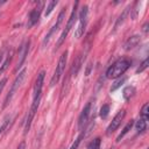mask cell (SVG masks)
<instances>
[{"label": "cell", "instance_id": "1", "mask_svg": "<svg viewBox=\"0 0 149 149\" xmlns=\"http://www.w3.org/2000/svg\"><path fill=\"white\" fill-rule=\"evenodd\" d=\"M130 66V62L126 58H121L118 59L116 62H114L106 71V77L109 79H115L121 77Z\"/></svg>", "mask_w": 149, "mask_h": 149}, {"label": "cell", "instance_id": "2", "mask_svg": "<svg viewBox=\"0 0 149 149\" xmlns=\"http://www.w3.org/2000/svg\"><path fill=\"white\" fill-rule=\"evenodd\" d=\"M26 73H27V69H23V70H22V71H20V72H19V74L15 77V79H14V81H13V84H12L10 90L8 91V94H7V95H6V98H5V102H3V105H2V108L7 107V106L9 105V102L12 101V99H13V97H14L15 92L17 91V88H19V87H20V85L22 84L23 79L26 78Z\"/></svg>", "mask_w": 149, "mask_h": 149}, {"label": "cell", "instance_id": "3", "mask_svg": "<svg viewBox=\"0 0 149 149\" xmlns=\"http://www.w3.org/2000/svg\"><path fill=\"white\" fill-rule=\"evenodd\" d=\"M78 5H79L78 2H74L73 8H72L71 14H70V17H69V20H68V23H66V26H65L63 33L61 34V36H59V38H58V41H57V43H56V48H59V47L63 44V42L65 41V38H66L69 31H70L71 28L74 26V21H76V17H77V7H78Z\"/></svg>", "mask_w": 149, "mask_h": 149}, {"label": "cell", "instance_id": "4", "mask_svg": "<svg viewBox=\"0 0 149 149\" xmlns=\"http://www.w3.org/2000/svg\"><path fill=\"white\" fill-rule=\"evenodd\" d=\"M87 14H88V7L85 5V6L81 7V9L79 12V15H78L79 23H78L77 29L74 31V37L76 38H79L81 35H84V31H85L86 24H87Z\"/></svg>", "mask_w": 149, "mask_h": 149}, {"label": "cell", "instance_id": "5", "mask_svg": "<svg viewBox=\"0 0 149 149\" xmlns=\"http://www.w3.org/2000/svg\"><path fill=\"white\" fill-rule=\"evenodd\" d=\"M66 61H68V51L65 50V51L62 54V56L59 57L57 68H56L55 73H54V76L51 77V80H50V86H54L55 84L58 83L61 76H62L63 72H64V69H65V65H66Z\"/></svg>", "mask_w": 149, "mask_h": 149}, {"label": "cell", "instance_id": "6", "mask_svg": "<svg viewBox=\"0 0 149 149\" xmlns=\"http://www.w3.org/2000/svg\"><path fill=\"white\" fill-rule=\"evenodd\" d=\"M40 101H41V97L33 99V104H31V106H30V109H29V112H28V115H27V119H26V123H24V134H27V133L29 132L31 121H33V119H34V116H35V114H36V112H37Z\"/></svg>", "mask_w": 149, "mask_h": 149}, {"label": "cell", "instance_id": "7", "mask_svg": "<svg viewBox=\"0 0 149 149\" xmlns=\"http://www.w3.org/2000/svg\"><path fill=\"white\" fill-rule=\"evenodd\" d=\"M64 16H65V8H63V9L61 10V13H59V15H58V17H57L56 23L51 27V29L49 30V33L45 35V37H44V40H43V42H42V45H43V47H45V44H48V42L50 41L51 36L59 29V27H61V24H62V22H63V20H64Z\"/></svg>", "mask_w": 149, "mask_h": 149}, {"label": "cell", "instance_id": "8", "mask_svg": "<svg viewBox=\"0 0 149 149\" xmlns=\"http://www.w3.org/2000/svg\"><path fill=\"white\" fill-rule=\"evenodd\" d=\"M125 115H126V111H125V109H121V111L118 112V114L113 118L112 122L108 125V127H107V129H106V134H107V135H111L112 133H114V132L119 128V126L121 125V122H122Z\"/></svg>", "mask_w": 149, "mask_h": 149}, {"label": "cell", "instance_id": "9", "mask_svg": "<svg viewBox=\"0 0 149 149\" xmlns=\"http://www.w3.org/2000/svg\"><path fill=\"white\" fill-rule=\"evenodd\" d=\"M90 113H91V102H87L85 105V107L83 108L81 113L79 114V118H78V129L79 130H83L85 128V126L87 125Z\"/></svg>", "mask_w": 149, "mask_h": 149}, {"label": "cell", "instance_id": "10", "mask_svg": "<svg viewBox=\"0 0 149 149\" xmlns=\"http://www.w3.org/2000/svg\"><path fill=\"white\" fill-rule=\"evenodd\" d=\"M44 76H45L44 71H41L37 74V78H36L35 85H34V91H33V99L41 97V92H42V87H43V81H44Z\"/></svg>", "mask_w": 149, "mask_h": 149}, {"label": "cell", "instance_id": "11", "mask_svg": "<svg viewBox=\"0 0 149 149\" xmlns=\"http://www.w3.org/2000/svg\"><path fill=\"white\" fill-rule=\"evenodd\" d=\"M43 5H44V2H40L38 7L34 8V9H33V10L29 13V19H28V28H30V27H33V26H35V24L37 23V21H38V19H40L41 10H42V8H43Z\"/></svg>", "mask_w": 149, "mask_h": 149}, {"label": "cell", "instance_id": "12", "mask_svg": "<svg viewBox=\"0 0 149 149\" xmlns=\"http://www.w3.org/2000/svg\"><path fill=\"white\" fill-rule=\"evenodd\" d=\"M28 51H29V41H26L21 45V48H20V51H19V62H17V65L15 68V71H17L23 65V63L26 61V57L28 55Z\"/></svg>", "mask_w": 149, "mask_h": 149}, {"label": "cell", "instance_id": "13", "mask_svg": "<svg viewBox=\"0 0 149 149\" xmlns=\"http://www.w3.org/2000/svg\"><path fill=\"white\" fill-rule=\"evenodd\" d=\"M84 59H85V54L84 55H78L77 58L72 62V65H71V70H70V73L72 76H76L79 71V69L81 68L83 63H84Z\"/></svg>", "mask_w": 149, "mask_h": 149}, {"label": "cell", "instance_id": "14", "mask_svg": "<svg viewBox=\"0 0 149 149\" xmlns=\"http://www.w3.org/2000/svg\"><path fill=\"white\" fill-rule=\"evenodd\" d=\"M140 41H141L140 35H133V36H130V37L125 42L123 49H125V50H132V49H134L135 47L139 45Z\"/></svg>", "mask_w": 149, "mask_h": 149}, {"label": "cell", "instance_id": "15", "mask_svg": "<svg viewBox=\"0 0 149 149\" xmlns=\"http://www.w3.org/2000/svg\"><path fill=\"white\" fill-rule=\"evenodd\" d=\"M147 119L140 116L139 120L135 122V128H136V132L137 133H143L146 129H147Z\"/></svg>", "mask_w": 149, "mask_h": 149}, {"label": "cell", "instance_id": "16", "mask_svg": "<svg viewBox=\"0 0 149 149\" xmlns=\"http://www.w3.org/2000/svg\"><path fill=\"white\" fill-rule=\"evenodd\" d=\"M135 92H136V90H135L134 86H127V87H125V90H123V98H125V100L128 101L130 98H133L134 94H135Z\"/></svg>", "mask_w": 149, "mask_h": 149}, {"label": "cell", "instance_id": "17", "mask_svg": "<svg viewBox=\"0 0 149 149\" xmlns=\"http://www.w3.org/2000/svg\"><path fill=\"white\" fill-rule=\"evenodd\" d=\"M133 126H134V120H130V121H129V122H128V123H127V125L123 127L122 132H121V133L118 135L116 141L119 142V141H120V140H121V139H122V137H123V136H125V135H126V134H127V133H128V132L132 129V127H133Z\"/></svg>", "mask_w": 149, "mask_h": 149}, {"label": "cell", "instance_id": "18", "mask_svg": "<svg viewBox=\"0 0 149 149\" xmlns=\"http://www.w3.org/2000/svg\"><path fill=\"white\" fill-rule=\"evenodd\" d=\"M130 8H132L130 6H128V7H126V8H125V10L122 12V14L119 16V19H118V20H116V22H115V24H114V29H116V28H118V27H119V26L125 21V19L127 17L128 12H129V9H130Z\"/></svg>", "mask_w": 149, "mask_h": 149}, {"label": "cell", "instance_id": "19", "mask_svg": "<svg viewBox=\"0 0 149 149\" xmlns=\"http://www.w3.org/2000/svg\"><path fill=\"white\" fill-rule=\"evenodd\" d=\"M100 144H101V139L100 137H95L88 144V149H100Z\"/></svg>", "mask_w": 149, "mask_h": 149}, {"label": "cell", "instance_id": "20", "mask_svg": "<svg viewBox=\"0 0 149 149\" xmlns=\"http://www.w3.org/2000/svg\"><path fill=\"white\" fill-rule=\"evenodd\" d=\"M108 113H109V106L107 104L102 105V107L100 108V118L101 119H106L108 116Z\"/></svg>", "mask_w": 149, "mask_h": 149}, {"label": "cell", "instance_id": "21", "mask_svg": "<svg viewBox=\"0 0 149 149\" xmlns=\"http://www.w3.org/2000/svg\"><path fill=\"white\" fill-rule=\"evenodd\" d=\"M57 3H58L57 1H50V2L48 3V6H47V8H45V12H44V15H45V16H48V15H49V14H50V13L52 12V9H54V8H55V7L57 6Z\"/></svg>", "mask_w": 149, "mask_h": 149}, {"label": "cell", "instance_id": "22", "mask_svg": "<svg viewBox=\"0 0 149 149\" xmlns=\"http://www.w3.org/2000/svg\"><path fill=\"white\" fill-rule=\"evenodd\" d=\"M141 116L148 120V118H149V104L148 102H146L143 105V107L141 109Z\"/></svg>", "mask_w": 149, "mask_h": 149}, {"label": "cell", "instance_id": "23", "mask_svg": "<svg viewBox=\"0 0 149 149\" xmlns=\"http://www.w3.org/2000/svg\"><path fill=\"white\" fill-rule=\"evenodd\" d=\"M12 52H9L8 55H7V58H6V61L3 62V64H2V66H1V69H0V73H2L7 68H8V64L10 63V61H12Z\"/></svg>", "mask_w": 149, "mask_h": 149}, {"label": "cell", "instance_id": "24", "mask_svg": "<svg viewBox=\"0 0 149 149\" xmlns=\"http://www.w3.org/2000/svg\"><path fill=\"white\" fill-rule=\"evenodd\" d=\"M84 135H85V133H84V132H83L81 134H79V135H78V137H77V139L74 140V142L72 143V146L70 147V149H77V148H78V146L80 144V142H81V139L84 137Z\"/></svg>", "mask_w": 149, "mask_h": 149}, {"label": "cell", "instance_id": "25", "mask_svg": "<svg viewBox=\"0 0 149 149\" xmlns=\"http://www.w3.org/2000/svg\"><path fill=\"white\" fill-rule=\"evenodd\" d=\"M148 64H149V59L148 58H146L141 64H140V66L137 68V70H136V73H140V72H142V71H144L147 68H148Z\"/></svg>", "mask_w": 149, "mask_h": 149}, {"label": "cell", "instance_id": "26", "mask_svg": "<svg viewBox=\"0 0 149 149\" xmlns=\"http://www.w3.org/2000/svg\"><path fill=\"white\" fill-rule=\"evenodd\" d=\"M125 81H126V78H125V77H123V78H121V79H119V80H116V81H115V83L112 85V87H111V91L113 92V91L118 90V88H119V87H120V86H121V85H122Z\"/></svg>", "mask_w": 149, "mask_h": 149}, {"label": "cell", "instance_id": "27", "mask_svg": "<svg viewBox=\"0 0 149 149\" xmlns=\"http://www.w3.org/2000/svg\"><path fill=\"white\" fill-rule=\"evenodd\" d=\"M8 123H9V116H7V118H5V120L2 121V123L0 125V134L7 128V126H8Z\"/></svg>", "mask_w": 149, "mask_h": 149}, {"label": "cell", "instance_id": "28", "mask_svg": "<svg viewBox=\"0 0 149 149\" xmlns=\"http://www.w3.org/2000/svg\"><path fill=\"white\" fill-rule=\"evenodd\" d=\"M6 83H7V78H2V79L0 80V93L2 92V90H3L5 85H6Z\"/></svg>", "mask_w": 149, "mask_h": 149}, {"label": "cell", "instance_id": "29", "mask_svg": "<svg viewBox=\"0 0 149 149\" xmlns=\"http://www.w3.org/2000/svg\"><path fill=\"white\" fill-rule=\"evenodd\" d=\"M16 149H26V142H24V141L20 142V144L17 146V148H16Z\"/></svg>", "mask_w": 149, "mask_h": 149}, {"label": "cell", "instance_id": "30", "mask_svg": "<svg viewBox=\"0 0 149 149\" xmlns=\"http://www.w3.org/2000/svg\"><path fill=\"white\" fill-rule=\"evenodd\" d=\"M143 31H144V33H147V31H148V22L143 26Z\"/></svg>", "mask_w": 149, "mask_h": 149}, {"label": "cell", "instance_id": "31", "mask_svg": "<svg viewBox=\"0 0 149 149\" xmlns=\"http://www.w3.org/2000/svg\"><path fill=\"white\" fill-rule=\"evenodd\" d=\"M1 61H2V52H0V63H1Z\"/></svg>", "mask_w": 149, "mask_h": 149}, {"label": "cell", "instance_id": "32", "mask_svg": "<svg viewBox=\"0 0 149 149\" xmlns=\"http://www.w3.org/2000/svg\"><path fill=\"white\" fill-rule=\"evenodd\" d=\"M111 149H112V148H111Z\"/></svg>", "mask_w": 149, "mask_h": 149}]
</instances>
